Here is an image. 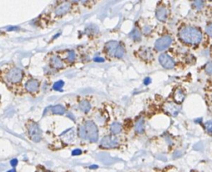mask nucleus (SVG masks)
Returning <instances> with one entry per match:
<instances>
[{"instance_id":"4","label":"nucleus","mask_w":212,"mask_h":172,"mask_svg":"<svg viewBox=\"0 0 212 172\" xmlns=\"http://www.w3.org/2000/svg\"><path fill=\"white\" fill-rule=\"evenodd\" d=\"M85 127L87 133V139L92 143H96L98 140V129L92 121H87Z\"/></svg>"},{"instance_id":"1","label":"nucleus","mask_w":212,"mask_h":172,"mask_svg":"<svg viewBox=\"0 0 212 172\" xmlns=\"http://www.w3.org/2000/svg\"><path fill=\"white\" fill-rule=\"evenodd\" d=\"M180 39L189 45H198L202 40V33L195 27H184L179 33Z\"/></svg>"},{"instance_id":"27","label":"nucleus","mask_w":212,"mask_h":172,"mask_svg":"<svg viewBox=\"0 0 212 172\" xmlns=\"http://www.w3.org/2000/svg\"><path fill=\"white\" fill-rule=\"evenodd\" d=\"M205 71L208 75H212V61L211 62H208L206 65V67H205Z\"/></svg>"},{"instance_id":"15","label":"nucleus","mask_w":212,"mask_h":172,"mask_svg":"<svg viewBox=\"0 0 212 172\" xmlns=\"http://www.w3.org/2000/svg\"><path fill=\"white\" fill-rule=\"evenodd\" d=\"M91 107H92L91 103L87 100H82L79 103V109L83 113H87L88 112L91 110Z\"/></svg>"},{"instance_id":"22","label":"nucleus","mask_w":212,"mask_h":172,"mask_svg":"<svg viewBox=\"0 0 212 172\" xmlns=\"http://www.w3.org/2000/svg\"><path fill=\"white\" fill-rule=\"evenodd\" d=\"M131 37L135 41H139L142 38V34L138 29H134L131 33Z\"/></svg>"},{"instance_id":"23","label":"nucleus","mask_w":212,"mask_h":172,"mask_svg":"<svg viewBox=\"0 0 212 172\" xmlns=\"http://www.w3.org/2000/svg\"><path fill=\"white\" fill-rule=\"evenodd\" d=\"M124 52H125L124 47L122 45L119 44L117 48V50H116V52L114 54V56L116 58H122L123 56H124Z\"/></svg>"},{"instance_id":"16","label":"nucleus","mask_w":212,"mask_h":172,"mask_svg":"<svg viewBox=\"0 0 212 172\" xmlns=\"http://www.w3.org/2000/svg\"><path fill=\"white\" fill-rule=\"evenodd\" d=\"M206 5L205 0H193L192 1V6L193 8L197 11H200L204 9Z\"/></svg>"},{"instance_id":"14","label":"nucleus","mask_w":212,"mask_h":172,"mask_svg":"<svg viewBox=\"0 0 212 172\" xmlns=\"http://www.w3.org/2000/svg\"><path fill=\"white\" fill-rule=\"evenodd\" d=\"M185 98V94L184 91L180 88H177L174 93V100L175 101L176 103H181Z\"/></svg>"},{"instance_id":"8","label":"nucleus","mask_w":212,"mask_h":172,"mask_svg":"<svg viewBox=\"0 0 212 172\" xmlns=\"http://www.w3.org/2000/svg\"><path fill=\"white\" fill-rule=\"evenodd\" d=\"M180 106L178 104V103H171V102H169V103H166L164 105V112L167 113L168 114L171 115V116H176L180 113Z\"/></svg>"},{"instance_id":"25","label":"nucleus","mask_w":212,"mask_h":172,"mask_svg":"<svg viewBox=\"0 0 212 172\" xmlns=\"http://www.w3.org/2000/svg\"><path fill=\"white\" fill-rule=\"evenodd\" d=\"M69 62H73L75 60H76V53L73 51H69L67 53V57H66Z\"/></svg>"},{"instance_id":"3","label":"nucleus","mask_w":212,"mask_h":172,"mask_svg":"<svg viewBox=\"0 0 212 172\" xmlns=\"http://www.w3.org/2000/svg\"><path fill=\"white\" fill-rule=\"evenodd\" d=\"M24 78V72L20 68L14 67L8 71L6 74V80L12 84L20 83Z\"/></svg>"},{"instance_id":"17","label":"nucleus","mask_w":212,"mask_h":172,"mask_svg":"<svg viewBox=\"0 0 212 172\" xmlns=\"http://www.w3.org/2000/svg\"><path fill=\"white\" fill-rule=\"evenodd\" d=\"M140 56L143 60H150L152 58V52L149 48H143L139 51Z\"/></svg>"},{"instance_id":"35","label":"nucleus","mask_w":212,"mask_h":172,"mask_svg":"<svg viewBox=\"0 0 212 172\" xmlns=\"http://www.w3.org/2000/svg\"><path fill=\"white\" fill-rule=\"evenodd\" d=\"M8 172H16V171H15V170H14V169H12V170H10V171H9Z\"/></svg>"},{"instance_id":"5","label":"nucleus","mask_w":212,"mask_h":172,"mask_svg":"<svg viewBox=\"0 0 212 172\" xmlns=\"http://www.w3.org/2000/svg\"><path fill=\"white\" fill-rule=\"evenodd\" d=\"M101 147L104 149H113L119 145V139L115 135H107L102 138L101 141Z\"/></svg>"},{"instance_id":"28","label":"nucleus","mask_w":212,"mask_h":172,"mask_svg":"<svg viewBox=\"0 0 212 172\" xmlns=\"http://www.w3.org/2000/svg\"><path fill=\"white\" fill-rule=\"evenodd\" d=\"M206 31L207 35L212 37V23H210L206 28Z\"/></svg>"},{"instance_id":"33","label":"nucleus","mask_w":212,"mask_h":172,"mask_svg":"<svg viewBox=\"0 0 212 172\" xmlns=\"http://www.w3.org/2000/svg\"><path fill=\"white\" fill-rule=\"evenodd\" d=\"M94 61H97V62H103L104 59L101 57H97V58H94Z\"/></svg>"},{"instance_id":"32","label":"nucleus","mask_w":212,"mask_h":172,"mask_svg":"<svg viewBox=\"0 0 212 172\" xmlns=\"http://www.w3.org/2000/svg\"><path fill=\"white\" fill-rule=\"evenodd\" d=\"M143 83L145 85H149V83H151V79L149 77H147V78L144 79V81H143Z\"/></svg>"},{"instance_id":"11","label":"nucleus","mask_w":212,"mask_h":172,"mask_svg":"<svg viewBox=\"0 0 212 172\" xmlns=\"http://www.w3.org/2000/svg\"><path fill=\"white\" fill-rule=\"evenodd\" d=\"M168 14H169V11L165 5L159 6L156 9V18L162 22L166 21L168 18Z\"/></svg>"},{"instance_id":"34","label":"nucleus","mask_w":212,"mask_h":172,"mask_svg":"<svg viewBox=\"0 0 212 172\" xmlns=\"http://www.w3.org/2000/svg\"><path fill=\"white\" fill-rule=\"evenodd\" d=\"M71 2H72V3H77L79 1H81V0H70Z\"/></svg>"},{"instance_id":"21","label":"nucleus","mask_w":212,"mask_h":172,"mask_svg":"<svg viewBox=\"0 0 212 172\" xmlns=\"http://www.w3.org/2000/svg\"><path fill=\"white\" fill-rule=\"evenodd\" d=\"M78 135L81 139H87V133L85 125H80L78 128Z\"/></svg>"},{"instance_id":"18","label":"nucleus","mask_w":212,"mask_h":172,"mask_svg":"<svg viewBox=\"0 0 212 172\" xmlns=\"http://www.w3.org/2000/svg\"><path fill=\"white\" fill-rule=\"evenodd\" d=\"M51 112L52 113H54V114L63 115L66 113V108H65V107H63L62 105L57 104L52 107Z\"/></svg>"},{"instance_id":"6","label":"nucleus","mask_w":212,"mask_h":172,"mask_svg":"<svg viewBox=\"0 0 212 172\" xmlns=\"http://www.w3.org/2000/svg\"><path fill=\"white\" fill-rule=\"evenodd\" d=\"M171 44H172V38L169 36H164L161 37L160 39H159L155 42L154 47H155L156 51H163L169 46Z\"/></svg>"},{"instance_id":"19","label":"nucleus","mask_w":212,"mask_h":172,"mask_svg":"<svg viewBox=\"0 0 212 172\" xmlns=\"http://www.w3.org/2000/svg\"><path fill=\"white\" fill-rule=\"evenodd\" d=\"M135 130L138 134L143 133V131H144V120H143V119H140L136 122Z\"/></svg>"},{"instance_id":"20","label":"nucleus","mask_w":212,"mask_h":172,"mask_svg":"<svg viewBox=\"0 0 212 172\" xmlns=\"http://www.w3.org/2000/svg\"><path fill=\"white\" fill-rule=\"evenodd\" d=\"M110 131L111 133L112 134V135H116L118 134L119 133H121L122 131V125L120 124H118V123H114L111 125V128H110Z\"/></svg>"},{"instance_id":"24","label":"nucleus","mask_w":212,"mask_h":172,"mask_svg":"<svg viewBox=\"0 0 212 172\" xmlns=\"http://www.w3.org/2000/svg\"><path fill=\"white\" fill-rule=\"evenodd\" d=\"M64 82L61 81V80H60V81H58L56 82V83L54 84V86H53V89L55 90V91H61L62 87H64Z\"/></svg>"},{"instance_id":"29","label":"nucleus","mask_w":212,"mask_h":172,"mask_svg":"<svg viewBox=\"0 0 212 172\" xmlns=\"http://www.w3.org/2000/svg\"><path fill=\"white\" fill-rule=\"evenodd\" d=\"M81 154V150H79V149H76V150H75L72 151V155H79Z\"/></svg>"},{"instance_id":"7","label":"nucleus","mask_w":212,"mask_h":172,"mask_svg":"<svg viewBox=\"0 0 212 172\" xmlns=\"http://www.w3.org/2000/svg\"><path fill=\"white\" fill-rule=\"evenodd\" d=\"M25 87L27 93H29L30 94H35L40 90V82L37 79H30V80L26 82Z\"/></svg>"},{"instance_id":"36","label":"nucleus","mask_w":212,"mask_h":172,"mask_svg":"<svg viewBox=\"0 0 212 172\" xmlns=\"http://www.w3.org/2000/svg\"><path fill=\"white\" fill-rule=\"evenodd\" d=\"M90 168H92V169H93V168H97V165H92V166H91Z\"/></svg>"},{"instance_id":"13","label":"nucleus","mask_w":212,"mask_h":172,"mask_svg":"<svg viewBox=\"0 0 212 172\" xmlns=\"http://www.w3.org/2000/svg\"><path fill=\"white\" fill-rule=\"evenodd\" d=\"M118 45L119 43L117 41H109L108 43H107L105 46V50L108 56H114Z\"/></svg>"},{"instance_id":"26","label":"nucleus","mask_w":212,"mask_h":172,"mask_svg":"<svg viewBox=\"0 0 212 172\" xmlns=\"http://www.w3.org/2000/svg\"><path fill=\"white\" fill-rule=\"evenodd\" d=\"M205 128L209 134H212V120H210L205 124Z\"/></svg>"},{"instance_id":"12","label":"nucleus","mask_w":212,"mask_h":172,"mask_svg":"<svg viewBox=\"0 0 212 172\" xmlns=\"http://www.w3.org/2000/svg\"><path fill=\"white\" fill-rule=\"evenodd\" d=\"M50 65L54 69H62L65 67L64 61L57 55L51 56L50 60Z\"/></svg>"},{"instance_id":"30","label":"nucleus","mask_w":212,"mask_h":172,"mask_svg":"<svg viewBox=\"0 0 212 172\" xmlns=\"http://www.w3.org/2000/svg\"><path fill=\"white\" fill-rule=\"evenodd\" d=\"M150 32H151V28L149 26H145L143 28V33L145 34H149Z\"/></svg>"},{"instance_id":"9","label":"nucleus","mask_w":212,"mask_h":172,"mask_svg":"<svg viewBox=\"0 0 212 172\" xmlns=\"http://www.w3.org/2000/svg\"><path fill=\"white\" fill-rule=\"evenodd\" d=\"M159 63L162 65V66L166 68V69H173L175 66V61L167 54L160 55L159 57Z\"/></svg>"},{"instance_id":"2","label":"nucleus","mask_w":212,"mask_h":172,"mask_svg":"<svg viewBox=\"0 0 212 172\" xmlns=\"http://www.w3.org/2000/svg\"><path fill=\"white\" fill-rule=\"evenodd\" d=\"M26 126H27L28 135L31 141H33L34 143L40 142L42 140V131L39 124L32 120H30L27 123Z\"/></svg>"},{"instance_id":"10","label":"nucleus","mask_w":212,"mask_h":172,"mask_svg":"<svg viewBox=\"0 0 212 172\" xmlns=\"http://www.w3.org/2000/svg\"><path fill=\"white\" fill-rule=\"evenodd\" d=\"M71 9V4L70 2H64L57 7L55 10V14L58 17L66 14Z\"/></svg>"},{"instance_id":"31","label":"nucleus","mask_w":212,"mask_h":172,"mask_svg":"<svg viewBox=\"0 0 212 172\" xmlns=\"http://www.w3.org/2000/svg\"><path fill=\"white\" fill-rule=\"evenodd\" d=\"M11 165L13 167H15L17 165H18V160L17 159H14V160H12L10 162Z\"/></svg>"}]
</instances>
